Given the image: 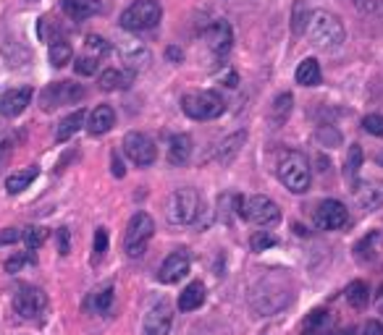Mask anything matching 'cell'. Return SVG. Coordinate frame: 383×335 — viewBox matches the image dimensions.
<instances>
[{
	"mask_svg": "<svg viewBox=\"0 0 383 335\" xmlns=\"http://www.w3.org/2000/svg\"><path fill=\"white\" fill-rule=\"evenodd\" d=\"M355 202H357L359 210L365 212H373L383 207V181H362L355 186Z\"/></svg>",
	"mask_w": 383,
	"mask_h": 335,
	"instance_id": "15",
	"label": "cell"
},
{
	"mask_svg": "<svg viewBox=\"0 0 383 335\" xmlns=\"http://www.w3.org/2000/svg\"><path fill=\"white\" fill-rule=\"evenodd\" d=\"M359 335H383V325L378 320H368V323L362 325L357 330Z\"/></svg>",
	"mask_w": 383,
	"mask_h": 335,
	"instance_id": "42",
	"label": "cell"
},
{
	"mask_svg": "<svg viewBox=\"0 0 383 335\" xmlns=\"http://www.w3.org/2000/svg\"><path fill=\"white\" fill-rule=\"evenodd\" d=\"M275 244H278L275 236L265 233V230H257V233L250 239V249L252 251H265V249H271V246H275Z\"/></svg>",
	"mask_w": 383,
	"mask_h": 335,
	"instance_id": "36",
	"label": "cell"
},
{
	"mask_svg": "<svg viewBox=\"0 0 383 335\" xmlns=\"http://www.w3.org/2000/svg\"><path fill=\"white\" fill-rule=\"evenodd\" d=\"M362 129H365L368 134H373V136L383 139V116H378V113L365 116V118H362Z\"/></svg>",
	"mask_w": 383,
	"mask_h": 335,
	"instance_id": "38",
	"label": "cell"
},
{
	"mask_svg": "<svg viewBox=\"0 0 383 335\" xmlns=\"http://www.w3.org/2000/svg\"><path fill=\"white\" fill-rule=\"evenodd\" d=\"M134 82V71H121V69H108V71L100 73V89L103 92H119L126 89Z\"/></svg>",
	"mask_w": 383,
	"mask_h": 335,
	"instance_id": "23",
	"label": "cell"
},
{
	"mask_svg": "<svg viewBox=\"0 0 383 335\" xmlns=\"http://www.w3.org/2000/svg\"><path fill=\"white\" fill-rule=\"evenodd\" d=\"M29 102H32V89L29 87H19V89H11V92H6V95L0 97V113L6 118H16V116L24 113Z\"/></svg>",
	"mask_w": 383,
	"mask_h": 335,
	"instance_id": "16",
	"label": "cell"
},
{
	"mask_svg": "<svg viewBox=\"0 0 383 335\" xmlns=\"http://www.w3.org/2000/svg\"><path fill=\"white\" fill-rule=\"evenodd\" d=\"M92 257H95V262L100 257H105V251H108V230L105 228H97L95 230V246H92Z\"/></svg>",
	"mask_w": 383,
	"mask_h": 335,
	"instance_id": "39",
	"label": "cell"
},
{
	"mask_svg": "<svg viewBox=\"0 0 383 335\" xmlns=\"http://www.w3.org/2000/svg\"><path fill=\"white\" fill-rule=\"evenodd\" d=\"M381 6H383V3H381Z\"/></svg>",
	"mask_w": 383,
	"mask_h": 335,
	"instance_id": "51",
	"label": "cell"
},
{
	"mask_svg": "<svg viewBox=\"0 0 383 335\" xmlns=\"http://www.w3.org/2000/svg\"><path fill=\"white\" fill-rule=\"evenodd\" d=\"M349 220L347 207L339 202V199H323L315 210V226L321 230H339L344 228Z\"/></svg>",
	"mask_w": 383,
	"mask_h": 335,
	"instance_id": "11",
	"label": "cell"
},
{
	"mask_svg": "<svg viewBox=\"0 0 383 335\" xmlns=\"http://www.w3.org/2000/svg\"><path fill=\"white\" fill-rule=\"evenodd\" d=\"M84 118H87V113H84V110H74V113H69V116H66V118L58 123L56 139H58V142H69L74 134H76L84 126Z\"/></svg>",
	"mask_w": 383,
	"mask_h": 335,
	"instance_id": "26",
	"label": "cell"
},
{
	"mask_svg": "<svg viewBox=\"0 0 383 335\" xmlns=\"http://www.w3.org/2000/svg\"><path fill=\"white\" fill-rule=\"evenodd\" d=\"M300 335H334V314L325 309H312L302 323Z\"/></svg>",
	"mask_w": 383,
	"mask_h": 335,
	"instance_id": "17",
	"label": "cell"
},
{
	"mask_svg": "<svg viewBox=\"0 0 383 335\" xmlns=\"http://www.w3.org/2000/svg\"><path fill=\"white\" fill-rule=\"evenodd\" d=\"M344 296H347L349 307L365 309V307H368V299H371V291H368V286H365L362 280H352L347 286V291H344Z\"/></svg>",
	"mask_w": 383,
	"mask_h": 335,
	"instance_id": "30",
	"label": "cell"
},
{
	"mask_svg": "<svg viewBox=\"0 0 383 335\" xmlns=\"http://www.w3.org/2000/svg\"><path fill=\"white\" fill-rule=\"evenodd\" d=\"M378 241H381V233H378V230H371L365 239H359L357 246H355L359 260H365V262L375 260V257H378Z\"/></svg>",
	"mask_w": 383,
	"mask_h": 335,
	"instance_id": "31",
	"label": "cell"
},
{
	"mask_svg": "<svg viewBox=\"0 0 383 335\" xmlns=\"http://www.w3.org/2000/svg\"><path fill=\"white\" fill-rule=\"evenodd\" d=\"M121 147H124V155L129 157L137 168H150L158 157L155 142L142 132H129L124 136V144Z\"/></svg>",
	"mask_w": 383,
	"mask_h": 335,
	"instance_id": "9",
	"label": "cell"
},
{
	"mask_svg": "<svg viewBox=\"0 0 383 335\" xmlns=\"http://www.w3.org/2000/svg\"><path fill=\"white\" fill-rule=\"evenodd\" d=\"M121 58L129 66V71L137 73V71H144L150 66L153 55H150V50L144 48L142 42H124L121 45Z\"/></svg>",
	"mask_w": 383,
	"mask_h": 335,
	"instance_id": "18",
	"label": "cell"
},
{
	"mask_svg": "<svg viewBox=\"0 0 383 335\" xmlns=\"http://www.w3.org/2000/svg\"><path fill=\"white\" fill-rule=\"evenodd\" d=\"M58 251L66 257L71 251V239H69V228H60L58 230Z\"/></svg>",
	"mask_w": 383,
	"mask_h": 335,
	"instance_id": "43",
	"label": "cell"
},
{
	"mask_svg": "<svg viewBox=\"0 0 383 335\" xmlns=\"http://www.w3.org/2000/svg\"><path fill=\"white\" fill-rule=\"evenodd\" d=\"M359 168H362V147L359 144H352L347 152V163H344V173L347 176H357Z\"/></svg>",
	"mask_w": 383,
	"mask_h": 335,
	"instance_id": "35",
	"label": "cell"
},
{
	"mask_svg": "<svg viewBox=\"0 0 383 335\" xmlns=\"http://www.w3.org/2000/svg\"><path fill=\"white\" fill-rule=\"evenodd\" d=\"M60 8L71 21H87L103 11V3L100 0H63Z\"/></svg>",
	"mask_w": 383,
	"mask_h": 335,
	"instance_id": "19",
	"label": "cell"
},
{
	"mask_svg": "<svg viewBox=\"0 0 383 335\" xmlns=\"http://www.w3.org/2000/svg\"><path fill=\"white\" fill-rule=\"evenodd\" d=\"M189 264H192L189 251L187 249H173L166 260H163V264H160V270H158V280H160V283H166V286H171V283H179L181 278H187V273H189Z\"/></svg>",
	"mask_w": 383,
	"mask_h": 335,
	"instance_id": "12",
	"label": "cell"
},
{
	"mask_svg": "<svg viewBox=\"0 0 383 335\" xmlns=\"http://www.w3.org/2000/svg\"><path fill=\"white\" fill-rule=\"evenodd\" d=\"M241 217L252 223V226H273L281 220V207L271 199V197H265V194H252L244 199V207H241Z\"/></svg>",
	"mask_w": 383,
	"mask_h": 335,
	"instance_id": "7",
	"label": "cell"
},
{
	"mask_svg": "<svg viewBox=\"0 0 383 335\" xmlns=\"http://www.w3.org/2000/svg\"><path fill=\"white\" fill-rule=\"evenodd\" d=\"M37 176H40L37 168H24V170H19V173H11V176L6 179V192L22 194L24 189H29V183H32Z\"/></svg>",
	"mask_w": 383,
	"mask_h": 335,
	"instance_id": "29",
	"label": "cell"
},
{
	"mask_svg": "<svg viewBox=\"0 0 383 335\" xmlns=\"http://www.w3.org/2000/svg\"><path fill=\"white\" fill-rule=\"evenodd\" d=\"M22 239H24V244H26V249L29 251H35V249H40L45 241H48V228H42V226H29L22 233Z\"/></svg>",
	"mask_w": 383,
	"mask_h": 335,
	"instance_id": "33",
	"label": "cell"
},
{
	"mask_svg": "<svg viewBox=\"0 0 383 335\" xmlns=\"http://www.w3.org/2000/svg\"><path fill=\"white\" fill-rule=\"evenodd\" d=\"M321 63L315 58H305L297 66V71H294V79H297V84H302V87H318L321 84Z\"/></svg>",
	"mask_w": 383,
	"mask_h": 335,
	"instance_id": "24",
	"label": "cell"
},
{
	"mask_svg": "<svg viewBox=\"0 0 383 335\" xmlns=\"http://www.w3.org/2000/svg\"><path fill=\"white\" fill-rule=\"evenodd\" d=\"M378 307H381V311H383V286H381V301H378Z\"/></svg>",
	"mask_w": 383,
	"mask_h": 335,
	"instance_id": "49",
	"label": "cell"
},
{
	"mask_svg": "<svg viewBox=\"0 0 383 335\" xmlns=\"http://www.w3.org/2000/svg\"><path fill=\"white\" fill-rule=\"evenodd\" d=\"M341 335H359V333H357V330H355V327H349L347 333H341Z\"/></svg>",
	"mask_w": 383,
	"mask_h": 335,
	"instance_id": "48",
	"label": "cell"
},
{
	"mask_svg": "<svg viewBox=\"0 0 383 335\" xmlns=\"http://www.w3.org/2000/svg\"><path fill=\"white\" fill-rule=\"evenodd\" d=\"M166 58L168 60H181V58H184V53H181V48H168L166 50Z\"/></svg>",
	"mask_w": 383,
	"mask_h": 335,
	"instance_id": "47",
	"label": "cell"
},
{
	"mask_svg": "<svg viewBox=\"0 0 383 335\" xmlns=\"http://www.w3.org/2000/svg\"><path fill=\"white\" fill-rule=\"evenodd\" d=\"M181 110L192 120H213L223 116L226 100L218 95L216 89H203V92H189L181 97Z\"/></svg>",
	"mask_w": 383,
	"mask_h": 335,
	"instance_id": "3",
	"label": "cell"
},
{
	"mask_svg": "<svg viewBox=\"0 0 383 335\" xmlns=\"http://www.w3.org/2000/svg\"><path fill=\"white\" fill-rule=\"evenodd\" d=\"M278 181L287 186L291 194H305L312 183V168L310 160L297 152V150H287L278 157V165H275Z\"/></svg>",
	"mask_w": 383,
	"mask_h": 335,
	"instance_id": "1",
	"label": "cell"
},
{
	"mask_svg": "<svg viewBox=\"0 0 383 335\" xmlns=\"http://www.w3.org/2000/svg\"><path fill=\"white\" fill-rule=\"evenodd\" d=\"M205 296H207V291H205V283H200V280H192L189 286H187L179 293V309L181 311L200 309V307L205 304Z\"/></svg>",
	"mask_w": 383,
	"mask_h": 335,
	"instance_id": "22",
	"label": "cell"
},
{
	"mask_svg": "<svg viewBox=\"0 0 383 335\" xmlns=\"http://www.w3.org/2000/svg\"><path fill=\"white\" fill-rule=\"evenodd\" d=\"M203 199L194 189H176L166 202V217L173 226H189L200 215Z\"/></svg>",
	"mask_w": 383,
	"mask_h": 335,
	"instance_id": "5",
	"label": "cell"
},
{
	"mask_svg": "<svg viewBox=\"0 0 383 335\" xmlns=\"http://www.w3.org/2000/svg\"><path fill=\"white\" fill-rule=\"evenodd\" d=\"M13 144H16V136L13 134H0V168L6 165V160L11 157Z\"/></svg>",
	"mask_w": 383,
	"mask_h": 335,
	"instance_id": "41",
	"label": "cell"
},
{
	"mask_svg": "<svg viewBox=\"0 0 383 335\" xmlns=\"http://www.w3.org/2000/svg\"><path fill=\"white\" fill-rule=\"evenodd\" d=\"M84 97V87L74 82H56L48 84L42 92H40V105L42 110H56L60 105H74Z\"/></svg>",
	"mask_w": 383,
	"mask_h": 335,
	"instance_id": "8",
	"label": "cell"
},
{
	"mask_svg": "<svg viewBox=\"0 0 383 335\" xmlns=\"http://www.w3.org/2000/svg\"><path fill=\"white\" fill-rule=\"evenodd\" d=\"M110 170H113V176L116 179H124V173H126V168H124V163H121V157L113 152V157H110Z\"/></svg>",
	"mask_w": 383,
	"mask_h": 335,
	"instance_id": "46",
	"label": "cell"
},
{
	"mask_svg": "<svg viewBox=\"0 0 383 335\" xmlns=\"http://www.w3.org/2000/svg\"><path fill=\"white\" fill-rule=\"evenodd\" d=\"M26 3H35V0H26Z\"/></svg>",
	"mask_w": 383,
	"mask_h": 335,
	"instance_id": "50",
	"label": "cell"
},
{
	"mask_svg": "<svg viewBox=\"0 0 383 335\" xmlns=\"http://www.w3.org/2000/svg\"><path fill=\"white\" fill-rule=\"evenodd\" d=\"M50 63L56 66V69H63L66 63H71L74 58V50H71V42L69 39H63V37H58V39H50Z\"/></svg>",
	"mask_w": 383,
	"mask_h": 335,
	"instance_id": "27",
	"label": "cell"
},
{
	"mask_svg": "<svg viewBox=\"0 0 383 335\" xmlns=\"http://www.w3.org/2000/svg\"><path fill=\"white\" fill-rule=\"evenodd\" d=\"M32 262H35V257H32V254H26V251H22V254H13V257H8L3 267H6V273H19L24 264H32Z\"/></svg>",
	"mask_w": 383,
	"mask_h": 335,
	"instance_id": "37",
	"label": "cell"
},
{
	"mask_svg": "<svg viewBox=\"0 0 383 335\" xmlns=\"http://www.w3.org/2000/svg\"><path fill=\"white\" fill-rule=\"evenodd\" d=\"M244 139H247V134H244V132L226 136V139L221 142V147H218V152H216L218 163H231L234 157L239 155V150H241V144H244Z\"/></svg>",
	"mask_w": 383,
	"mask_h": 335,
	"instance_id": "28",
	"label": "cell"
},
{
	"mask_svg": "<svg viewBox=\"0 0 383 335\" xmlns=\"http://www.w3.org/2000/svg\"><path fill=\"white\" fill-rule=\"evenodd\" d=\"M307 37L315 48L334 50L344 45L347 32H344V24L339 21V16H334L331 11H312L307 19Z\"/></svg>",
	"mask_w": 383,
	"mask_h": 335,
	"instance_id": "2",
	"label": "cell"
},
{
	"mask_svg": "<svg viewBox=\"0 0 383 335\" xmlns=\"http://www.w3.org/2000/svg\"><path fill=\"white\" fill-rule=\"evenodd\" d=\"M155 236V220L147 215V212H137V215L129 220V226H126V233H124V251L129 254V257H142L147 246H150V241Z\"/></svg>",
	"mask_w": 383,
	"mask_h": 335,
	"instance_id": "6",
	"label": "cell"
},
{
	"mask_svg": "<svg viewBox=\"0 0 383 335\" xmlns=\"http://www.w3.org/2000/svg\"><path fill=\"white\" fill-rule=\"evenodd\" d=\"M13 309L19 317H24V320H37L42 311L48 309V296L35 286H24L16 291V296H13Z\"/></svg>",
	"mask_w": 383,
	"mask_h": 335,
	"instance_id": "10",
	"label": "cell"
},
{
	"mask_svg": "<svg viewBox=\"0 0 383 335\" xmlns=\"http://www.w3.org/2000/svg\"><path fill=\"white\" fill-rule=\"evenodd\" d=\"M74 69L79 76H92L97 71V58H90V55H82V58H76L74 63Z\"/></svg>",
	"mask_w": 383,
	"mask_h": 335,
	"instance_id": "40",
	"label": "cell"
},
{
	"mask_svg": "<svg viewBox=\"0 0 383 335\" xmlns=\"http://www.w3.org/2000/svg\"><path fill=\"white\" fill-rule=\"evenodd\" d=\"M205 42H207V48L213 50V55L223 58L228 50L234 48V32H231V24L223 21V19H218L216 24H210L207 29H205Z\"/></svg>",
	"mask_w": 383,
	"mask_h": 335,
	"instance_id": "14",
	"label": "cell"
},
{
	"mask_svg": "<svg viewBox=\"0 0 383 335\" xmlns=\"http://www.w3.org/2000/svg\"><path fill=\"white\" fill-rule=\"evenodd\" d=\"M163 19V8L158 0H134L126 11L121 13V29L126 32H150Z\"/></svg>",
	"mask_w": 383,
	"mask_h": 335,
	"instance_id": "4",
	"label": "cell"
},
{
	"mask_svg": "<svg viewBox=\"0 0 383 335\" xmlns=\"http://www.w3.org/2000/svg\"><path fill=\"white\" fill-rule=\"evenodd\" d=\"M192 157V136L189 134H173L168 139V163L171 165H187Z\"/></svg>",
	"mask_w": 383,
	"mask_h": 335,
	"instance_id": "21",
	"label": "cell"
},
{
	"mask_svg": "<svg viewBox=\"0 0 383 335\" xmlns=\"http://www.w3.org/2000/svg\"><path fill=\"white\" fill-rule=\"evenodd\" d=\"M113 123H116L113 108L110 105H97L90 113V118H87V132L92 134V136H103V134H108L113 129Z\"/></svg>",
	"mask_w": 383,
	"mask_h": 335,
	"instance_id": "20",
	"label": "cell"
},
{
	"mask_svg": "<svg viewBox=\"0 0 383 335\" xmlns=\"http://www.w3.org/2000/svg\"><path fill=\"white\" fill-rule=\"evenodd\" d=\"M173 325V307L168 301H158L155 307H150L142 320L144 335H168Z\"/></svg>",
	"mask_w": 383,
	"mask_h": 335,
	"instance_id": "13",
	"label": "cell"
},
{
	"mask_svg": "<svg viewBox=\"0 0 383 335\" xmlns=\"http://www.w3.org/2000/svg\"><path fill=\"white\" fill-rule=\"evenodd\" d=\"M378 6H381V0H355V8H357L359 13L378 11Z\"/></svg>",
	"mask_w": 383,
	"mask_h": 335,
	"instance_id": "44",
	"label": "cell"
},
{
	"mask_svg": "<svg viewBox=\"0 0 383 335\" xmlns=\"http://www.w3.org/2000/svg\"><path fill=\"white\" fill-rule=\"evenodd\" d=\"M90 307H92L97 314H108L110 307H113V286H105L103 291H97L95 296L90 299Z\"/></svg>",
	"mask_w": 383,
	"mask_h": 335,
	"instance_id": "34",
	"label": "cell"
},
{
	"mask_svg": "<svg viewBox=\"0 0 383 335\" xmlns=\"http://www.w3.org/2000/svg\"><path fill=\"white\" fill-rule=\"evenodd\" d=\"M291 110H294V97L289 95V92H281L273 100V105H271V123L273 126H284L289 116H291Z\"/></svg>",
	"mask_w": 383,
	"mask_h": 335,
	"instance_id": "25",
	"label": "cell"
},
{
	"mask_svg": "<svg viewBox=\"0 0 383 335\" xmlns=\"http://www.w3.org/2000/svg\"><path fill=\"white\" fill-rule=\"evenodd\" d=\"M84 48H87V55L90 58H105L110 53V42L105 39V37H100V35H90L87 37V42H84Z\"/></svg>",
	"mask_w": 383,
	"mask_h": 335,
	"instance_id": "32",
	"label": "cell"
},
{
	"mask_svg": "<svg viewBox=\"0 0 383 335\" xmlns=\"http://www.w3.org/2000/svg\"><path fill=\"white\" fill-rule=\"evenodd\" d=\"M22 239V233H19V228H6L3 233H0V246H6V244H13V241Z\"/></svg>",
	"mask_w": 383,
	"mask_h": 335,
	"instance_id": "45",
	"label": "cell"
}]
</instances>
